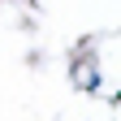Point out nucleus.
Listing matches in <instances>:
<instances>
[{
    "label": "nucleus",
    "mask_w": 121,
    "mask_h": 121,
    "mask_svg": "<svg viewBox=\"0 0 121 121\" xmlns=\"http://www.w3.org/2000/svg\"><path fill=\"white\" fill-rule=\"evenodd\" d=\"M73 82L86 86V91H95V86H99V69H95V60H73Z\"/></svg>",
    "instance_id": "nucleus-1"
}]
</instances>
